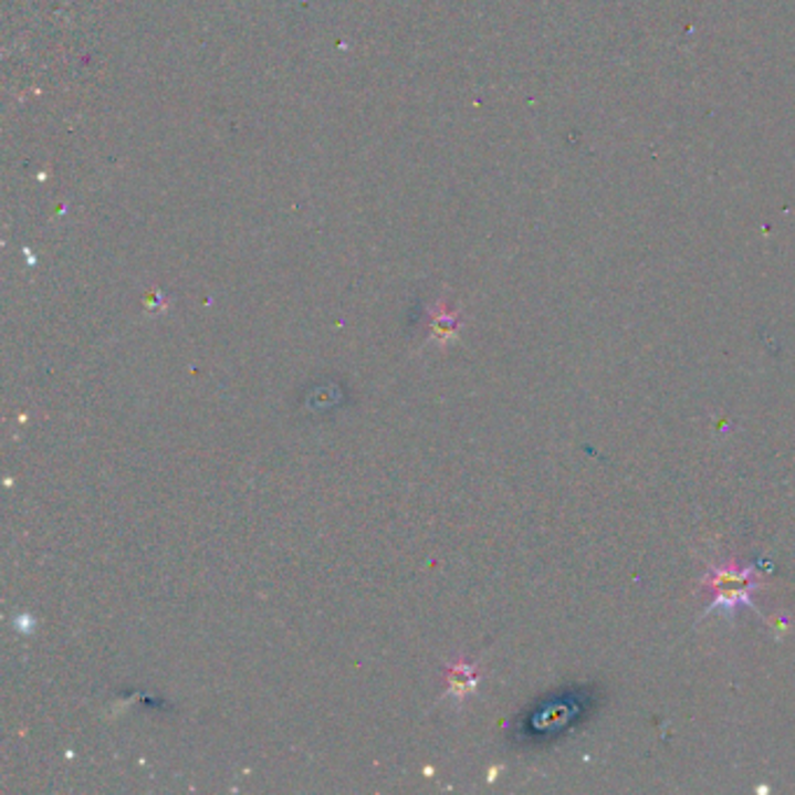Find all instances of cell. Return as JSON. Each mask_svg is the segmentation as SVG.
Segmentation results:
<instances>
[{
	"instance_id": "cell-1",
	"label": "cell",
	"mask_w": 795,
	"mask_h": 795,
	"mask_svg": "<svg viewBox=\"0 0 795 795\" xmlns=\"http://www.w3.org/2000/svg\"><path fill=\"white\" fill-rule=\"evenodd\" d=\"M702 588L712 593V605L707 614H725L733 616L740 607L754 609V593L761 588V572L756 567H742L738 557L716 569L709 572L702 578Z\"/></svg>"
}]
</instances>
